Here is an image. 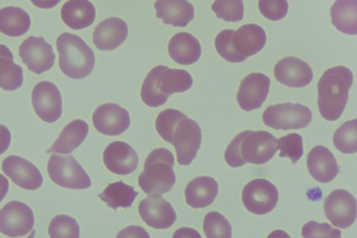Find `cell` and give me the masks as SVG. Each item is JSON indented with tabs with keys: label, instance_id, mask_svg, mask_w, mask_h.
Instances as JSON below:
<instances>
[{
	"label": "cell",
	"instance_id": "cell-1",
	"mask_svg": "<svg viewBox=\"0 0 357 238\" xmlns=\"http://www.w3.org/2000/svg\"><path fill=\"white\" fill-rule=\"evenodd\" d=\"M155 128L163 140L174 145L178 164L188 165L192 162L202 137L197 121L178 110L169 108L158 115Z\"/></svg>",
	"mask_w": 357,
	"mask_h": 238
},
{
	"label": "cell",
	"instance_id": "cell-2",
	"mask_svg": "<svg viewBox=\"0 0 357 238\" xmlns=\"http://www.w3.org/2000/svg\"><path fill=\"white\" fill-rule=\"evenodd\" d=\"M278 149V139L269 132L245 131L238 134L227 146L225 160L232 168L247 163L259 165L269 161Z\"/></svg>",
	"mask_w": 357,
	"mask_h": 238
},
{
	"label": "cell",
	"instance_id": "cell-3",
	"mask_svg": "<svg viewBox=\"0 0 357 238\" xmlns=\"http://www.w3.org/2000/svg\"><path fill=\"white\" fill-rule=\"evenodd\" d=\"M353 78L350 69L343 66L328 68L324 73L317 85L318 107L324 119L332 121L342 115Z\"/></svg>",
	"mask_w": 357,
	"mask_h": 238
},
{
	"label": "cell",
	"instance_id": "cell-4",
	"mask_svg": "<svg viewBox=\"0 0 357 238\" xmlns=\"http://www.w3.org/2000/svg\"><path fill=\"white\" fill-rule=\"evenodd\" d=\"M192 83V77L187 70L158 65L153 68L144 79L141 98L146 105L156 107L165 103L172 94L188 90Z\"/></svg>",
	"mask_w": 357,
	"mask_h": 238
},
{
	"label": "cell",
	"instance_id": "cell-5",
	"mask_svg": "<svg viewBox=\"0 0 357 238\" xmlns=\"http://www.w3.org/2000/svg\"><path fill=\"white\" fill-rule=\"evenodd\" d=\"M266 36L264 29L255 24L241 26L236 31L225 29L215 37V47L226 61L240 63L258 53L265 45Z\"/></svg>",
	"mask_w": 357,
	"mask_h": 238
},
{
	"label": "cell",
	"instance_id": "cell-6",
	"mask_svg": "<svg viewBox=\"0 0 357 238\" xmlns=\"http://www.w3.org/2000/svg\"><path fill=\"white\" fill-rule=\"evenodd\" d=\"M61 71L73 79H82L93 69L95 56L91 47L78 36L63 33L56 39Z\"/></svg>",
	"mask_w": 357,
	"mask_h": 238
},
{
	"label": "cell",
	"instance_id": "cell-7",
	"mask_svg": "<svg viewBox=\"0 0 357 238\" xmlns=\"http://www.w3.org/2000/svg\"><path fill=\"white\" fill-rule=\"evenodd\" d=\"M174 157L165 148L153 149L147 156L144 170L138 177L143 192L149 195H162L169 191L176 181L173 170Z\"/></svg>",
	"mask_w": 357,
	"mask_h": 238
},
{
	"label": "cell",
	"instance_id": "cell-8",
	"mask_svg": "<svg viewBox=\"0 0 357 238\" xmlns=\"http://www.w3.org/2000/svg\"><path fill=\"white\" fill-rule=\"evenodd\" d=\"M51 180L70 189H84L91 185L90 177L72 155L52 154L47 166Z\"/></svg>",
	"mask_w": 357,
	"mask_h": 238
},
{
	"label": "cell",
	"instance_id": "cell-9",
	"mask_svg": "<svg viewBox=\"0 0 357 238\" xmlns=\"http://www.w3.org/2000/svg\"><path fill=\"white\" fill-rule=\"evenodd\" d=\"M312 112L300 103H285L268 106L262 114L265 125L278 130L300 129L312 121Z\"/></svg>",
	"mask_w": 357,
	"mask_h": 238
},
{
	"label": "cell",
	"instance_id": "cell-10",
	"mask_svg": "<svg viewBox=\"0 0 357 238\" xmlns=\"http://www.w3.org/2000/svg\"><path fill=\"white\" fill-rule=\"evenodd\" d=\"M278 200L277 188L264 179H255L248 182L243 189L242 201L251 213L263 215L272 211Z\"/></svg>",
	"mask_w": 357,
	"mask_h": 238
},
{
	"label": "cell",
	"instance_id": "cell-11",
	"mask_svg": "<svg viewBox=\"0 0 357 238\" xmlns=\"http://www.w3.org/2000/svg\"><path fill=\"white\" fill-rule=\"evenodd\" d=\"M327 219L335 227H350L357 216V202L351 193L344 189L332 191L324 205Z\"/></svg>",
	"mask_w": 357,
	"mask_h": 238
},
{
	"label": "cell",
	"instance_id": "cell-12",
	"mask_svg": "<svg viewBox=\"0 0 357 238\" xmlns=\"http://www.w3.org/2000/svg\"><path fill=\"white\" fill-rule=\"evenodd\" d=\"M33 224V213L25 203L10 201L1 209L0 231L6 236H24L32 230Z\"/></svg>",
	"mask_w": 357,
	"mask_h": 238
},
{
	"label": "cell",
	"instance_id": "cell-13",
	"mask_svg": "<svg viewBox=\"0 0 357 238\" xmlns=\"http://www.w3.org/2000/svg\"><path fill=\"white\" fill-rule=\"evenodd\" d=\"M19 56L28 69L36 74L50 70L55 55L52 47L42 36H29L19 47Z\"/></svg>",
	"mask_w": 357,
	"mask_h": 238
},
{
	"label": "cell",
	"instance_id": "cell-14",
	"mask_svg": "<svg viewBox=\"0 0 357 238\" xmlns=\"http://www.w3.org/2000/svg\"><path fill=\"white\" fill-rule=\"evenodd\" d=\"M32 105L43 121L52 123L58 120L62 112V100L56 86L49 81L36 84L31 94Z\"/></svg>",
	"mask_w": 357,
	"mask_h": 238
},
{
	"label": "cell",
	"instance_id": "cell-15",
	"mask_svg": "<svg viewBox=\"0 0 357 238\" xmlns=\"http://www.w3.org/2000/svg\"><path fill=\"white\" fill-rule=\"evenodd\" d=\"M95 128L107 135H118L130 124L128 112L116 103H104L98 106L92 116Z\"/></svg>",
	"mask_w": 357,
	"mask_h": 238
},
{
	"label": "cell",
	"instance_id": "cell-16",
	"mask_svg": "<svg viewBox=\"0 0 357 238\" xmlns=\"http://www.w3.org/2000/svg\"><path fill=\"white\" fill-rule=\"evenodd\" d=\"M270 79L261 73H252L241 80L236 99L245 111L256 110L265 101L270 87Z\"/></svg>",
	"mask_w": 357,
	"mask_h": 238
},
{
	"label": "cell",
	"instance_id": "cell-17",
	"mask_svg": "<svg viewBox=\"0 0 357 238\" xmlns=\"http://www.w3.org/2000/svg\"><path fill=\"white\" fill-rule=\"evenodd\" d=\"M1 168L15 184L24 189L36 190L43 183L42 174L36 166L20 156H8L3 161Z\"/></svg>",
	"mask_w": 357,
	"mask_h": 238
},
{
	"label": "cell",
	"instance_id": "cell-18",
	"mask_svg": "<svg viewBox=\"0 0 357 238\" xmlns=\"http://www.w3.org/2000/svg\"><path fill=\"white\" fill-rule=\"evenodd\" d=\"M142 221L155 229H166L176 221V214L172 206L162 196L149 195L143 199L138 207Z\"/></svg>",
	"mask_w": 357,
	"mask_h": 238
},
{
	"label": "cell",
	"instance_id": "cell-19",
	"mask_svg": "<svg viewBox=\"0 0 357 238\" xmlns=\"http://www.w3.org/2000/svg\"><path fill=\"white\" fill-rule=\"evenodd\" d=\"M273 72L279 82L294 88L307 86L313 77L310 66L303 60L294 57H284L278 61Z\"/></svg>",
	"mask_w": 357,
	"mask_h": 238
},
{
	"label": "cell",
	"instance_id": "cell-20",
	"mask_svg": "<svg viewBox=\"0 0 357 238\" xmlns=\"http://www.w3.org/2000/svg\"><path fill=\"white\" fill-rule=\"evenodd\" d=\"M102 160L107 170L120 175L132 173L138 165V156L135 149L122 141L109 144L103 151Z\"/></svg>",
	"mask_w": 357,
	"mask_h": 238
},
{
	"label": "cell",
	"instance_id": "cell-21",
	"mask_svg": "<svg viewBox=\"0 0 357 238\" xmlns=\"http://www.w3.org/2000/svg\"><path fill=\"white\" fill-rule=\"evenodd\" d=\"M128 28L126 22L119 17H109L95 28L93 43L100 50H112L126 39Z\"/></svg>",
	"mask_w": 357,
	"mask_h": 238
},
{
	"label": "cell",
	"instance_id": "cell-22",
	"mask_svg": "<svg viewBox=\"0 0 357 238\" xmlns=\"http://www.w3.org/2000/svg\"><path fill=\"white\" fill-rule=\"evenodd\" d=\"M310 175L318 182L328 183L337 175L338 165L333 153L326 147H313L307 157Z\"/></svg>",
	"mask_w": 357,
	"mask_h": 238
},
{
	"label": "cell",
	"instance_id": "cell-23",
	"mask_svg": "<svg viewBox=\"0 0 357 238\" xmlns=\"http://www.w3.org/2000/svg\"><path fill=\"white\" fill-rule=\"evenodd\" d=\"M156 17L166 24L185 27L194 18L195 9L188 0H156Z\"/></svg>",
	"mask_w": 357,
	"mask_h": 238
},
{
	"label": "cell",
	"instance_id": "cell-24",
	"mask_svg": "<svg viewBox=\"0 0 357 238\" xmlns=\"http://www.w3.org/2000/svg\"><path fill=\"white\" fill-rule=\"evenodd\" d=\"M170 57L178 64L190 65L195 63L202 54L199 40L187 32H179L172 37L168 43Z\"/></svg>",
	"mask_w": 357,
	"mask_h": 238
},
{
	"label": "cell",
	"instance_id": "cell-25",
	"mask_svg": "<svg viewBox=\"0 0 357 238\" xmlns=\"http://www.w3.org/2000/svg\"><path fill=\"white\" fill-rule=\"evenodd\" d=\"M218 192V184L213 177L201 176L191 180L186 186V203L192 208H203L210 205Z\"/></svg>",
	"mask_w": 357,
	"mask_h": 238
},
{
	"label": "cell",
	"instance_id": "cell-26",
	"mask_svg": "<svg viewBox=\"0 0 357 238\" xmlns=\"http://www.w3.org/2000/svg\"><path fill=\"white\" fill-rule=\"evenodd\" d=\"M61 17L68 27L78 30L93 22L96 10L89 0H68L61 7Z\"/></svg>",
	"mask_w": 357,
	"mask_h": 238
},
{
	"label": "cell",
	"instance_id": "cell-27",
	"mask_svg": "<svg viewBox=\"0 0 357 238\" xmlns=\"http://www.w3.org/2000/svg\"><path fill=\"white\" fill-rule=\"evenodd\" d=\"M89 126L86 121L75 119L63 129L52 146L46 153L69 154L77 149L87 136Z\"/></svg>",
	"mask_w": 357,
	"mask_h": 238
},
{
	"label": "cell",
	"instance_id": "cell-28",
	"mask_svg": "<svg viewBox=\"0 0 357 238\" xmlns=\"http://www.w3.org/2000/svg\"><path fill=\"white\" fill-rule=\"evenodd\" d=\"M333 24L342 33L357 34V0H336L331 8Z\"/></svg>",
	"mask_w": 357,
	"mask_h": 238
},
{
	"label": "cell",
	"instance_id": "cell-29",
	"mask_svg": "<svg viewBox=\"0 0 357 238\" xmlns=\"http://www.w3.org/2000/svg\"><path fill=\"white\" fill-rule=\"evenodd\" d=\"M31 19L22 8L7 6L0 10V31L8 36H20L29 30Z\"/></svg>",
	"mask_w": 357,
	"mask_h": 238
},
{
	"label": "cell",
	"instance_id": "cell-30",
	"mask_svg": "<svg viewBox=\"0 0 357 238\" xmlns=\"http://www.w3.org/2000/svg\"><path fill=\"white\" fill-rule=\"evenodd\" d=\"M23 82V72L20 66L13 61V55L5 45L0 47V86L6 91L20 88Z\"/></svg>",
	"mask_w": 357,
	"mask_h": 238
},
{
	"label": "cell",
	"instance_id": "cell-31",
	"mask_svg": "<svg viewBox=\"0 0 357 238\" xmlns=\"http://www.w3.org/2000/svg\"><path fill=\"white\" fill-rule=\"evenodd\" d=\"M137 195L138 192L135 191L132 186L119 181L109 184L103 192L98 195V197L108 207L116 209L118 207H130Z\"/></svg>",
	"mask_w": 357,
	"mask_h": 238
},
{
	"label": "cell",
	"instance_id": "cell-32",
	"mask_svg": "<svg viewBox=\"0 0 357 238\" xmlns=\"http://www.w3.org/2000/svg\"><path fill=\"white\" fill-rule=\"evenodd\" d=\"M333 141L335 148L344 154L357 152V119L347 121L335 132Z\"/></svg>",
	"mask_w": 357,
	"mask_h": 238
},
{
	"label": "cell",
	"instance_id": "cell-33",
	"mask_svg": "<svg viewBox=\"0 0 357 238\" xmlns=\"http://www.w3.org/2000/svg\"><path fill=\"white\" fill-rule=\"evenodd\" d=\"M203 228L208 238L231 237V226L229 222L217 211H211L205 216Z\"/></svg>",
	"mask_w": 357,
	"mask_h": 238
},
{
	"label": "cell",
	"instance_id": "cell-34",
	"mask_svg": "<svg viewBox=\"0 0 357 238\" xmlns=\"http://www.w3.org/2000/svg\"><path fill=\"white\" fill-rule=\"evenodd\" d=\"M48 233L52 238H77L79 237V227L74 218L61 214L51 221Z\"/></svg>",
	"mask_w": 357,
	"mask_h": 238
},
{
	"label": "cell",
	"instance_id": "cell-35",
	"mask_svg": "<svg viewBox=\"0 0 357 238\" xmlns=\"http://www.w3.org/2000/svg\"><path fill=\"white\" fill-rule=\"evenodd\" d=\"M211 9L218 18L226 22H236L243 17L244 6L242 0H215Z\"/></svg>",
	"mask_w": 357,
	"mask_h": 238
},
{
	"label": "cell",
	"instance_id": "cell-36",
	"mask_svg": "<svg viewBox=\"0 0 357 238\" xmlns=\"http://www.w3.org/2000/svg\"><path fill=\"white\" fill-rule=\"evenodd\" d=\"M278 148L280 157H288L295 164L303 154V138L297 133H289L278 139Z\"/></svg>",
	"mask_w": 357,
	"mask_h": 238
},
{
	"label": "cell",
	"instance_id": "cell-37",
	"mask_svg": "<svg viewBox=\"0 0 357 238\" xmlns=\"http://www.w3.org/2000/svg\"><path fill=\"white\" fill-rule=\"evenodd\" d=\"M258 6L262 15L272 21L284 18L289 8L287 0H259Z\"/></svg>",
	"mask_w": 357,
	"mask_h": 238
},
{
	"label": "cell",
	"instance_id": "cell-38",
	"mask_svg": "<svg viewBox=\"0 0 357 238\" xmlns=\"http://www.w3.org/2000/svg\"><path fill=\"white\" fill-rule=\"evenodd\" d=\"M302 236L307 238H339L341 237V232L328 223H319L314 221H310L303 225Z\"/></svg>",
	"mask_w": 357,
	"mask_h": 238
},
{
	"label": "cell",
	"instance_id": "cell-39",
	"mask_svg": "<svg viewBox=\"0 0 357 238\" xmlns=\"http://www.w3.org/2000/svg\"><path fill=\"white\" fill-rule=\"evenodd\" d=\"M116 237H149V233L142 227L130 225L119 231Z\"/></svg>",
	"mask_w": 357,
	"mask_h": 238
},
{
	"label": "cell",
	"instance_id": "cell-40",
	"mask_svg": "<svg viewBox=\"0 0 357 238\" xmlns=\"http://www.w3.org/2000/svg\"><path fill=\"white\" fill-rule=\"evenodd\" d=\"M36 7L40 8H51L57 5L61 0H30Z\"/></svg>",
	"mask_w": 357,
	"mask_h": 238
}]
</instances>
